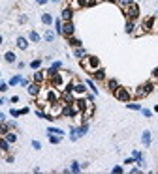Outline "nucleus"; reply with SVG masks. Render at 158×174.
I'll list each match as a JSON object with an SVG mask.
<instances>
[{
    "label": "nucleus",
    "instance_id": "nucleus-1",
    "mask_svg": "<svg viewBox=\"0 0 158 174\" xmlns=\"http://www.w3.org/2000/svg\"><path fill=\"white\" fill-rule=\"evenodd\" d=\"M81 68L85 71H89V73H94L96 69H100V58L89 56V54H87V56L81 60Z\"/></svg>",
    "mask_w": 158,
    "mask_h": 174
},
{
    "label": "nucleus",
    "instance_id": "nucleus-2",
    "mask_svg": "<svg viewBox=\"0 0 158 174\" xmlns=\"http://www.w3.org/2000/svg\"><path fill=\"white\" fill-rule=\"evenodd\" d=\"M49 107V112H47V116H49V120H53V118L57 116H62V110H64V101H55V103L47 105Z\"/></svg>",
    "mask_w": 158,
    "mask_h": 174
},
{
    "label": "nucleus",
    "instance_id": "nucleus-3",
    "mask_svg": "<svg viewBox=\"0 0 158 174\" xmlns=\"http://www.w3.org/2000/svg\"><path fill=\"white\" fill-rule=\"evenodd\" d=\"M152 90H155V84H152V82H145V84H141L139 88L134 92V96L136 97H145V96H149Z\"/></svg>",
    "mask_w": 158,
    "mask_h": 174
},
{
    "label": "nucleus",
    "instance_id": "nucleus-4",
    "mask_svg": "<svg viewBox=\"0 0 158 174\" xmlns=\"http://www.w3.org/2000/svg\"><path fill=\"white\" fill-rule=\"evenodd\" d=\"M124 15H126V19H128V21H136L137 17H139V8H137V4L134 2L132 6H128L124 10Z\"/></svg>",
    "mask_w": 158,
    "mask_h": 174
},
{
    "label": "nucleus",
    "instance_id": "nucleus-5",
    "mask_svg": "<svg viewBox=\"0 0 158 174\" xmlns=\"http://www.w3.org/2000/svg\"><path fill=\"white\" fill-rule=\"evenodd\" d=\"M92 114H94V103H92V97L89 96L85 101V109H83V120H89Z\"/></svg>",
    "mask_w": 158,
    "mask_h": 174
},
{
    "label": "nucleus",
    "instance_id": "nucleus-6",
    "mask_svg": "<svg viewBox=\"0 0 158 174\" xmlns=\"http://www.w3.org/2000/svg\"><path fill=\"white\" fill-rule=\"evenodd\" d=\"M113 96H115L119 101H130L132 94H130V90H126V88H122V86H119L115 92H113Z\"/></svg>",
    "mask_w": 158,
    "mask_h": 174
},
{
    "label": "nucleus",
    "instance_id": "nucleus-7",
    "mask_svg": "<svg viewBox=\"0 0 158 174\" xmlns=\"http://www.w3.org/2000/svg\"><path fill=\"white\" fill-rule=\"evenodd\" d=\"M73 23L72 21H68V23H64L62 25V36H66V38H70V36H73Z\"/></svg>",
    "mask_w": 158,
    "mask_h": 174
},
{
    "label": "nucleus",
    "instance_id": "nucleus-8",
    "mask_svg": "<svg viewBox=\"0 0 158 174\" xmlns=\"http://www.w3.org/2000/svg\"><path fill=\"white\" fill-rule=\"evenodd\" d=\"M40 92H42V84H38V82H32V84H28V94L32 97L40 96Z\"/></svg>",
    "mask_w": 158,
    "mask_h": 174
},
{
    "label": "nucleus",
    "instance_id": "nucleus-9",
    "mask_svg": "<svg viewBox=\"0 0 158 174\" xmlns=\"http://www.w3.org/2000/svg\"><path fill=\"white\" fill-rule=\"evenodd\" d=\"M132 157L136 159V163H137V167H139V169H143V167H145L143 156H141V152H139V150H134V152H132Z\"/></svg>",
    "mask_w": 158,
    "mask_h": 174
},
{
    "label": "nucleus",
    "instance_id": "nucleus-10",
    "mask_svg": "<svg viewBox=\"0 0 158 174\" xmlns=\"http://www.w3.org/2000/svg\"><path fill=\"white\" fill-rule=\"evenodd\" d=\"M152 25H155V17H147L143 21V25H141V28H143L145 32H149V30H152Z\"/></svg>",
    "mask_w": 158,
    "mask_h": 174
},
{
    "label": "nucleus",
    "instance_id": "nucleus-11",
    "mask_svg": "<svg viewBox=\"0 0 158 174\" xmlns=\"http://www.w3.org/2000/svg\"><path fill=\"white\" fill-rule=\"evenodd\" d=\"M72 15H73V10H72V8H64V10H62V21H64V23L72 21Z\"/></svg>",
    "mask_w": 158,
    "mask_h": 174
},
{
    "label": "nucleus",
    "instance_id": "nucleus-12",
    "mask_svg": "<svg viewBox=\"0 0 158 174\" xmlns=\"http://www.w3.org/2000/svg\"><path fill=\"white\" fill-rule=\"evenodd\" d=\"M15 43H17V47L21 51H26V49H28V41H26V38H23V36H19Z\"/></svg>",
    "mask_w": 158,
    "mask_h": 174
},
{
    "label": "nucleus",
    "instance_id": "nucleus-13",
    "mask_svg": "<svg viewBox=\"0 0 158 174\" xmlns=\"http://www.w3.org/2000/svg\"><path fill=\"white\" fill-rule=\"evenodd\" d=\"M92 81H98V82H102V81H105V73H104V69H96L92 73Z\"/></svg>",
    "mask_w": 158,
    "mask_h": 174
},
{
    "label": "nucleus",
    "instance_id": "nucleus-14",
    "mask_svg": "<svg viewBox=\"0 0 158 174\" xmlns=\"http://www.w3.org/2000/svg\"><path fill=\"white\" fill-rule=\"evenodd\" d=\"M45 77H47V75L43 73V71H36V73H34V82H38V84H42V82L45 81Z\"/></svg>",
    "mask_w": 158,
    "mask_h": 174
},
{
    "label": "nucleus",
    "instance_id": "nucleus-15",
    "mask_svg": "<svg viewBox=\"0 0 158 174\" xmlns=\"http://www.w3.org/2000/svg\"><path fill=\"white\" fill-rule=\"evenodd\" d=\"M68 45L73 47V49H77V47H81V41H79L77 38H73V36H70L68 38Z\"/></svg>",
    "mask_w": 158,
    "mask_h": 174
},
{
    "label": "nucleus",
    "instance_id": "nucleus-16",
    "mask_svg": "<svg viewBox=\"0 0 158 174\" xmlns=\"http://www.w3.org/2000/svg\"><path fill=\"white\" fill-rule=\"evenodd\" d=\"M79 137H81V131H79V127H72V129H70V139H72V140H77Z\"/></svg>",
    "mask_w": 158,
    "mask_h": 174
},
{
    "label": "nucleus",
    "instance_id": "nucleus-17",
    "mask_svg": "<svg viewBox=\"0 0 158 174\" xmlns=\"http://www.w3.org/2000/svg\"><path fill=\"white\" fill-rule=\"evenodd\" d=\"M4 58H6L8 64H13V62H15V53H13V51H8V53L4 54Z\"/></svg>",
    "mask_w": 158,
    "mask_h": 174
},
{
    "label": "nucleus",
    "instance_id": "nucleus-18",
    "mask_svg": "<svg viewBox=\"0 0 158 174\" xmlns=\"http://www.w3.org/2000/svg\"><path fill=\"white\" fill-rule=\"evenodd\" d=\"M73 54H76V58H85L87 56V51L83 49V47H77V49L73 51Z\"/></svg>",
    "mask_w": 158,
    "mask_h": 174
},
{
    "label": "nucleus",
    "instance_id": "nucleus-19",
    "mask_svg": "<svg viewBox=\"0 0 158 174\" xmlns=\"http://www.w3.org/2000/svg\"><path fill=\"white\" fill-rule=\"evenodd\" d=\"M117 4L122 8V11H124L128 6H132V4H134V0H117Z\"/></svg>",
    "mask_w": 158,
    "mask_h": 174
},
{
    "label": "nucleus",
    "instance_id": "nucleus-20",
    "mask_svg": "<svg viewBox=\"0 0 158 174\" xmlns=\"http://www.w3.org/2000/svg\"><path fill=\"white\" fill-rule=\"evenodd\" d=\"M42 23L43 25H51V23H53V15L51 13H43L42 15Z\"/></svg>",
    "mask_w": 158,
    "mask_h": 174
},
{
    "label": "nucleus",
    "instance_id": "nucleus-21",
    "mask_svg": "<svg viewBox=\"0 0 158 174\" xmlns=\"http://www.w3.org/2000/svg\"><path fill=\"white\" fill-rule=\"evenodd\" d=\"M107 88L111 90V92H115V90L119 88V82L115 81V79H109V81H107Z\"/></svg>",
    "mask_w": 158,
    "mask_h": 174
},
{
    "label": "nucleus",
    "instance_id": "nucleus-22",
    "mask_svg": "<svg viewBox=\"0 0 158 174\" xmlns=\"http://www.w3.org/2000/svg\"><path fill=\"white\" fill-rule=\"evenodd\" d=\"M4 139H6V140L11 144V142H15V140H17V135H15V133H11V131H8L6 135H4Z\"/></svg>",
    "mask_w": 158,
    "mask_h": 174
},
{
    "label": "nucleus",
    "instance_id": "nucleus-23",
    "mask_svg": "<svg viewBox=\"0 0 158 174\" xmlns=\"http://www.w3.org/2000/svg\"><path fill=\"white\" fill-rule=\"evenodd\" d=\"M141 142H143L145 146L151 144V133H149V131H145V133H143V137H141Z\"/></svg>",
    "mask_w": 158,
    "mask_h": 174
},
{
    "label": "nucleus",
    "instance_id": "nucleus-24",
    "mask_svg": "<svg viewBox=\"0 0 158 174\" xmlns=\"http://www.w3.org/2000/svg\"><path fill=\"white\" fill-rule=\"evenodd\" d=\"M28 38H30V41H34V43L40 41V34L34 32V30H30V32H28Z\"/></svg>",
    "mask_w": 158,
    "mask_h": 174
},
{
    "label": "nucleus",
    "instance_id": "nucleus-25",
    "mask_svg": "<svg viewBox=\"0 0 158 174\" xmlns=\"http://www.w3.org/2000/svg\"><path fill=\"white\" fill-rule=\"evenodd\" d=\"M47 133H53V135H58V137L64 135V131H62V129H58V127H49V129H47Z\"/></svg>",
    "mask_w": 158,
    "mask_h": 174
},
{
    "label": "nucleus",
    "instance_id": "nucleus-26",
    "mask_svg": "<svg viewBox=\"0 0 158 174\" xmlns=\"http://www.w3.org/2000/svg\"><path fill=\"white\" fill-rule=\"evenodd\" d=\"M8 148H10V142L6 139H0V150H2V152H8Z\"/></svg>",
    "mask_w": 158,
    "mask_h": 174
},
{
    "label": "nucleus",
    "instance_id": "nucleus-27",
    "mask_svg": "<svg viewBox=\"0 0 158 174\" xmlns=\"http://www.w3.org/2000/svg\"><path fill=\"white\" fill-rule=\"evenodd\" d=\"M43 38H45V41H53V39H55V32H53V30H47Z\"/></svg>",
    "mask_w": 158,
    "mask_h": 174
},
{
    "label": "nucleus",
    "instance_id": "nucleus-28",
    "mask_svg": "<svg viewBox=\"0 0 158 174\" xmlns=\"http://www.w3.org/2000/svg\"><path fill=\"white\" fill-rule=\"evenodd\" d=\"M19 82H21V77H19V75H15V77L10 79V86H15V84H19Z\"/></svg>",
    "mask_w": 158,
    "mask_h": 174
},
{
    "label": "nucleus",
    "instance_id": "nucleus-29",
    "mask_svg": "<svg viewBox=\"0 0 158 174\" xmlns=\"http://www.w3.org/2000/svg\"><path fill=\"white\" fill-rule=\"evenodd\" d=\"M126 34H134V21L126 23Z\"/></svg>",
    "mask_w": 158,
    "mask_h": 174
},
{
    "label": "nucleus",
    "instance_id": "nucleus-30",
    "mask_svg": "<svg viewBox=\"0 0 158 174\" xmlns=\"http://www.w3.org/2000/svg\"><path fill=\"white\" fill-rule=\"evenodd\" d=\"M70 171H72V172H79V171H81V165H79L77 161H73L72 167H70Z\"/></svg>",
    "mask_w": 158,
    "mask_h": 174
},
{
    "label": "nucleus",
    "instance_id": "nucleus-31",
    "mask_svg": "<svg viewBox=\"0 0 158 174\" xmlns=\"http://www.w3.org/2000/svg\"><path fill=\"white\" fill-rule=\"evenodd\" d=\"M8 131H10V127H8V125L4 124V122H0V135H6Z\"/></svg>",
    "mask_w": 158,
    "mask_h": 174
},
{
    "label": "nucleus",
    "instance_id": "nucleus-32",
    "mask_svg": "<svg viewBox=\"0 0 158 174\" xmlns=\"http://www.w3.org/2000/svg\"><path fill=\"white\" fill-rule=\"evenodd\" d=\"M55 28H57L58 34H62V21H60V19H57V21H55Z\"/></svg>",
    "mask_w": 158,
    "mask_h": 174
},
{
    "label": "nucleus",
    "instance_id": "nucleus-33",
    "mask_svg": "<svg viewBox=\"0 0 158 174\" xmlns=\"http://www.w3.org/2000/svg\"><path fill=\"white\" fill-rule=\"evenodd\" d=\"M40 66H42V60H32V62H30V68H32V69H38Z\"/></svg>",
    "mask_w": 158,
    "mask_h": 174
},
{
    "label": "nucleus",
    "instance_id": "nucleus-34",
    "mask_svg": "<svg viewBox=\"0 0 158 174\" xmlns=\"http://www.w3.org/2000/svg\"><path fill=\"white\" fill-rule=\"evenodd\" d=\"M87 84H89V88H90V90H92V94H98V90H96V86H94V82H92V81H90V79H89V81H87Z\"/></svg>",
    "mask_w": 158,
    "mask_h": 174
},
{
    "label": "nucleus",
    "instance_id": "nucleus-35",
    "mask_svg": "<svg viewBox=\"0 0 158 174\" xmlns=\"http://www.w3.org/2000/svg\"><path fill=\"white\" fill-rule=\"evenodd\" d=\"M128 109H132V110H141V107L137 105V103H130V105H126Z\"/></svg>",
    "mask_w": 158,
    "mask_h": 174
},
{
    "label": "nucleus",
    "instance_id": "nucleus-36",
    "mask_svg": "<svg viewBox=\"0 0 158 174\" xmlns=\"http://www.w3.org/2000/svg\"><path fill=\"white\" fill-rule=\"evenodd\" d=\"M79 131H81V135H87V131H89V125H87V124H83L81 127H79Z\"/></svg>",
    "mask_w": 158,
    "mask_h": 174
},
{
    "label": "nucleus",
    "instance_id": "nucleus-37",
    "mask_svg": "<svg viewBox=\"0 0 158 174\" xmlns=\"http://www.w3.org/2000/svg\"><path fill=\"white\" fill-rule=\"evenodd\" d=\"M49 140H51V144H58V142H60V137H53V135H51Z\"/></svg>",
    "mask_w": 158,
    "mask_h": 174
},
{
    "label": "nucleus",
    "instance_id": "nucleus-38",
    "mask_svg": "<svg viewBox=\"0 0 158 174\" xmlns=\"http://www.w3.org/2000/svg\"><path fill=\"white\" fill-rule=\"evenodd\" d=\"M141 112H143L147 118H151V116H152V110H149V109H141Z\"/></svg>",
    "mask_w": 158,
    "mask_h": 174
},
{
    "label": "nucleus",
    "instance_id": "nucleus-39",
    "mask_svg": "<svg viewBox=\"0 0 158 174\" xmlns=\"http://www.w3.org/2000/svg\"><path fill=\"white\" fill-rule=\"evenodd\" d=\"M11 116H13V118L21 116V110H15V109H11Z\"/></svg>",
    "mask_w": 158,
    "mask_h": 174
},
{
    "label": "nucleus",
    "instance_id": "nucleus-40",
    "mask_svg": "<svg viewBox=\"0 0 158 174\" xmlns=\"http://www.w3.org/2000/svg\"><path fill=\"white\" fill-rule=\"evenodd\" d=\"M32 146H34V148H36V150H42V144H40L38 140H32Z\"/></svg>",
    "mask_w": 158,
    "mask_h": 174
},
{
    "label": "nucleus",
    "instance_id": "nucleus-41",
    "mask_svg": "<svg viewBox=\"0 0 158 174\" xmlns=\"http://www.w3.org/2000/svg\"><path fill=\"white\" fill-rule=\"evenodd\" d=\"M122 172V167H113V174H121Z\"/></svg>",
    "mask_w": 158,
    "mask_h": 174
},
{
    "label": "nucleus",
    "instance_id": "nucleus-42",
    "mask_svg": "<svg viewBox=\"0 0 158 174\" xmlns=\"http://www.w3.org/2000/svg\"><path fill=\"white\" fill-rule=\"evenodd\" d=\"M60 66H62V64H60V62H53V66H51V68H55V69H58V68H60Z\"/></svg>",
    "mask_w": 158,
    "mask_h": 174
},
{
    "label": "nucleus",
    "instance_id": "nucleus-43",
    "mask_svg": "<svg viewBox=\"0 0 158 174\" xmlns=\"http://www.w3.org/2000/svg\"><path fill=\"white\" fill-rule=\"evenodd\" d=\"M19 84H23V86H28V84H30V82H28V81H26V79H21V82H19Z\"/></svg>",
    "mask_w": 158,
    "mask_h": 174
},
{
    "label": "nucleus",
    "instance_id": "nucleus-44",
    "mask_svg": "<svg viewBox=\"0 0 158 174\" xmlns=\"http://www.w3.org/2000/svg\"><path fill=\"white\" fill-rule=\"evenodd\" d=\"M6 90H8V84H4V82H2V84H0V92H6Z\"/></svg>",
    "mask_w": 158,
    "mask_h": 174
},
{
    "label": "nucleus",
    "instance_id": "nucleus-45",
    "mask_svg": "<svg viewBox=\"0 0 158 174\" xmlns=\"http://www.w3.org/2000/svg\"><path fill=\"white\" fill-rule=\"evenodd\" d=\"M124 163H126V165H132V163H134V157H128V159H126Z\"/></svg>",
    "mask_w": 158,
    "mask_h": 174
},
{
    "label": "nucleus",
    "instance_id": "nucleus-46",
    "mask_svg": "<svg viewBox=\"0 0 158 174\" xmlns=\"http://www.w3.org/2000/svg\"><path fill=\"white\" fill-rule=\"evenodd\" d=\"M36 2H38V4H47L49 0H36Z\"/></svg>",
    "mask_w": 158,
    "mask_h": 174
},
{
    "label": "nucleus",
    "instance_id": "nucleus-47",
    "mask_svg": "<svg viewBox=\"0 0 158 174\" xmlns=\"http://www.w3.org/2000/svg\"><path fill=\"white\" fill-rule=\"evenodd\" d=\"M152 75H155V77H158V68H156L155 71H152Z\"/></svg>",
    "mask_w": 158,
    "mask_h": 174
},
{
    "label": "nucleus",
    "instance_id": "nucleus-48",
    "mask_svg": "<svg viewBox=\"0 0 158 174\" xmlns=\"http://www.w3.org/2000/svg\"><path fill=\"white\" fill-rule=\"evenodd\" d=\"M4 118H6V116H4V114L0 112V122H4Z\"/></svg>",
    "mask_w": 158,
    "mask_h": 174
},
{
    "label": "nucleus",
    "instance_id": "nucleus-49",
    "mask_svg": "<svg viewBox=\"0 0 158 174\" xmlns=\"http://www.w3.org/2000/svg\"><path fill=\"white\" fill-rule=\"evenodd\" d=\"M2 103H4V99H2V97H0V105H2Z\"/></svg>",
    "mask_w": 158,
    "mask_h": 174
},
{
    "label": "nucleus",
    "instance_id": "nucleus-50",
    "mask_svg": "<svg viewBox=\"0 0 158 174\" xmlns=\"http://www.w3.org/2000/svg\"><path fill=\"white\" fill-rule=\"evenodd\" d=\"M0 45H2V36H0Z\"/></svg>",
    "mask_w": 158,
    "mask_h": 174
},
{
    "label": "nucleus",
    "instance_id": "nucleus-51",
    "mask_svg": "<svg viewBox=\"0 0 158 174\" xmlns=\"http://www.w3.org/2000/svg\"><path fill=\"white\" fill-rule=\"evenodd\" d=\"M53 2H60V0H53Z\"/></svg>",
    "mask_w": 158,
    "mask_h": 174
},
{
    "label": "nucleus",
    "instance_id": "nucleus-52",
    "mask_svg": "<svg viewBox=\"0 0 158 174\" xmlns=\"http://www.w3.org/2000/svg\"><path fill=\"white\" fill-rule=\"evenodd\" d=\"M109 2H117V0H109Z\"/></svg>",
    "mask_w": 158,
    "mask_h": 174
},
{
    "label": "nucleus",
    "instance_id": "nucleus-53",
    "mask_svg": "<svg viewBox=\"0 0 158 174\" xmlns=\"http://www.w3.org/2000/svg\"><path fill=\"white\" fill-rule=\"evenodd\" d=\"M94 2H102V0H94Z\"/></svg>",
    "mask_w": 158,
    "mask_h": 174
}]
</instances>
